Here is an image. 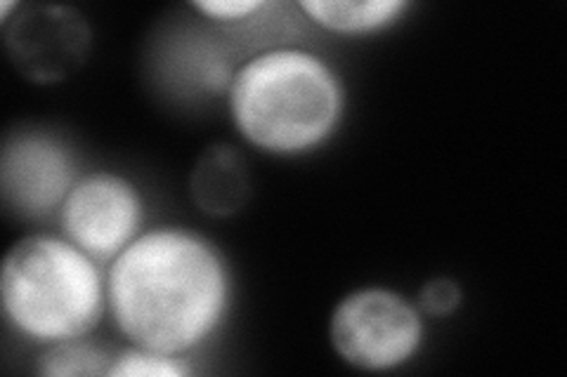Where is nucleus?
Here are the masks:
<instances>
[{"label":"nucleus","instance_id":"nucleus-10","mask_svg":"<svg viewBox=\"0 0 567 377\" xmlns=\"http://www.w3.org/2000/svg\"><path fill=\"white\" fill-rule=\"evenodd\" d=\"M114 354L85 339L45 347L39 356L35 370L48 377H81V375H104L110 373Z\"/></svg>","mask_w":567,"mask_h":377},{"label":"nucleus","instance_id":"nucleus-4","mask_svg":"<svg viewBox=\"0 0 567 377\" xmlns=\"http://www.w3.org/2000/svg\"><path fill=\"white\" fill-rule=\"evenodd\" d=\"M329 343L350 368L390 373L412 364L425 345V321L416 302L383 285L358 289L336 302Z\"/></svg>","mask_w":567,"mask_h":377},{"label":"nucleus","instance_id":"nucleus-12","mask_svg":"<svg viewBox=\"0 0 567 377\" xmlns=\"http://www.w3.org/2000/svg\"><path fill=\"white\" fill-rule=\"evenodd\" d=\"M464 304V291L458 281L450 276H437L423 283V289L416 295V307L423 316L431 318H450Z\"/></svg>","mask_w":567,"mask_h":377},{"label":"nucleus","instance_id":"nucleus-2","mask_svg":"<svg viewBox=\"0 0 567 377\" xmlns=\"http://www.w3.org/2000/svg\"><path fill=\"white\" fill-rule=\"evenodd\" d=\"M348 93L339 71L308 48L260 50L239 64L227 109L248 147L275 158L315 154L341 130Z\"/></svg>","mask_w":567,"mask_h":377},{"label":"nucleus","instance_id":"nucleus-6","mask_svg":"<svg viewBox=\"0 0 567 377\" xmlns=\"http://www.w3.org/2000/svg\"><path fill=\"white\" fill-rule=\"evenodd\" d=\"M79 177V160L58 135L33 130L8 137L0 158V189L17 220L39 222L60 214Z\"/></svg>","mask_w":567,"mask_h":377},{"label":"nucleus","instance_id":"nucleus-3","mask_svg":"<svg viewBox=\"0 0 567 377\" xmlns=\"http://www.w3.org/2000/svg\"><path fill=\"white\" fill-rule=\"evenodd\" d=\"M8 326L41 349L91 335L106 314V272L58 233H29L0 269Z\"/></svg>","mask_w":567,"mask_h":377},{"label":"nucleus","instance_id":"nucleus-7","mask_svg":"<svg viewBox=\"0 0 567 377\" xmlns=\"http://www.w3.org/2000/svg\"><path fill=\"white\" fill-rule=\"evenodd\" d=\"M8 52L17 71L33 83H58L79 71L91 48V29L69 8L24 6L12 17Z\"/></svg>","mask_w":567,"mask_h":377},{"label":"nucleus","instance_id":"nucleus-11","mask_svg":"<svg viewBox=\"0 0 567 377\" xmlns=\"http://www.w3.org/2000/svg\"><path fill=\"white\" fill-rule=\"evenodd\" d=\"M194 368L185 356H173L145 347H126L114 354L106 377H189Z\"/></svg>","mask_w":567,"mask_h":377},{"label":"nucleus","instance_id":"nucleus-5","mask_svg":"<svg viewBox=\"0 0 567 377\" xmlns=\"http://www.w3.org/2000/svg\"><path fill=\"white\" fill-rule=\"evenodd\" d=\"M58 220L62 237L102 264L121 255L145 231L147 203L126 175L95 170L79 177Z\"/></svg>","mask_w":567,"mask_h":377},{"label":"nucleus","instance_id":"nucleus-1","mask_svg":"<svg viewBox=\"0 0 567 377\" xmlns=\"http://www.w3.org/2000/svg\"><path fill=\"white\" fill-rule=\"evenodd\" d=\"M233 295L223 250L187 227L145 229L106 264V314L135 347L189 356L220 333Z\"/></svg>","mask_w":567,"mask_h":377},{"label":"nucleus","instance_id":"nucleus-13","mask_svg":"<svg viewBox=\"0 0 567 377\" xmlns=\"http://www.w3.org/2000/svg\"><path fill=\"white\" fill-rule=\"evenodd\" d=\"M192 8L197 10L204 20L223 27H235L248 20H256L260 12L270 8V3H265V0H194Z\"/></svg>","mask_w":567,"mask_h":377},{"label":"nucleus","instance_id":"nucleus-9","mask_svg":"<svg viewBox=\"0 0 567 377\" xmlns=\"http://www.w3.org/2000/svg\"><path fill=\"white\" fill-rule=\"evenodd\" d=\"M312 24L336 35H374L393 29L412 10L410 0H298Z\"/></svg>","mask_w":567,"mask_h":377},{"label":"nucleus","instance_id":"nucleus-8","mask_svg":"<svg viewBox=\"0 0 567 377\" xmlns=\"http://www.w3.org/2000/svg\"><path fill=\"white\" fill-rule=\"evenodd\" d=\"M248 172L237 149L227 145L208 147L189 175L194 203L213 218H229L248 201Z\"/></svg>","mask_w":567,"mask_h":377}]
</instances>
